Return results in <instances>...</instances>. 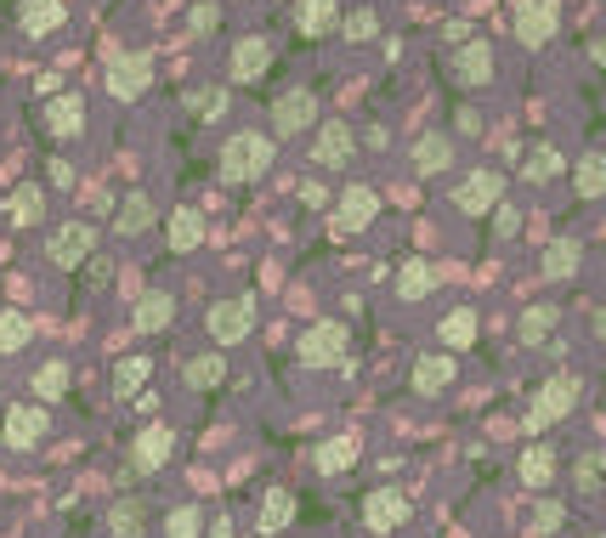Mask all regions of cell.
<instances>
[{
  "label": "cell",
  "instance_id": "6da1fadb",
  "mask_svg": "<svg viewBox=\"0 0 606 538\" xmlns=\"http://www.w3.org/2000/svg\"><path fill=\"white\" fill-rule=\"evenodd\" d=\"M273 171V142L261 137V130H239V137L221 142V159H216V176L227 187H244V182H261Z\"/></svg>",
  "mask_w": 606,
  "mask_h": 538
},
{
  "label": "cell",
  "instance_id": "7a4b0ae2",
  "mask_svg": "<svg viewBox=\"0 0 606 538\" xmlns=\"http://www.w3.org/2000/svg\"><path fill=\"white\" fill-rule=\"evenodd\" d=\"M572 409H579V380H572V375H550L545 386L533 391V402H527V431H545L561 414H572Z\"/></svg>",
  "mask_w": 606,
  "mask_h": 538
},
{
  "label": "cell",
  "instance_id": "3957f363",
  "mask_svg": "<svg viewBox=\"0 0 606 538\" xmlns=\"http://www.w3.org/2000/svg\"><path fill=\"white\" fill-rule=\"evenodd\" d=\"M250 323H255V300H250V295L216 300L210 318H205V329H210V341H216V346H239L244 334H250Z\"/></svg>",
  "mask_w": 606,
  "mask_h": 538
},
{
  "label": "cell",
  "instance_id": "277c9868",
  "mask_svg": "<svg viewBox=\"0 0 606 538\" xmlns=\"http://www.w3.org/2000/svg\"><path fill=\"white\" fill-rule=\"evenodd\" d=\"M346 352H352L346 323H312L307 334H300V363H307V368H334Z\"/></svg>",
  "mask_w": 606,
  "mask_h": 538
},
{
  "label": "cell",
  "instance_id": "5b68a950",
  "mask_svg": "<svg viewBox=\"0 0 606 538\" xmlns=\"http://www.w3.org/2000/svg\"><path fill=\"white\" fill-rule=\"evenodd\" d=\"M153 85V57L148 51H125L108 62V96H119V103H130V96H142Z\"/></svg>",
  "mask_w": 606,
  "mask_h": 538
},
{
  "label": "cell",
  "instance_id": "8992f818",
  "mask_svg": "<svg viewBox=\"0 0 606 538\" xmlns=\"http://www.w3.org/2000/svg\"><path fill=\"white\" fill-rule=\"evenodd\" d=\"M448 80H454L459 91H482V85L493 80V51H488V41H465V46L448 57Z\"/></svg>",
  "mask_w": 606,
  "mask_h": 538
},
{
  "label": "cell",
  "instance_id": "52a82bcc",
  "mask_svg": "<svg viewBox=\"0 0 606 538\" xmlns=\"http://www.w3.org/2000/svg\"><path fill=\"white\" fill-rule=\"evenodd\" d=\"M454 205H459L465 216L499 210V205H504V176H499V171H470V176L459 182V193H454Z\"/></svg>",
  "mask_w": 606,
  "mask_h": 538
},
{
  "label": "cell",
  "instance_id": "ba28073f",
  "mask_svg": "<svg viewBox=\"0 0 606 538\" xmlns=\"http://www.w3.org/2000/svg\"><path fill=\"white\" fill-rule=\"evenodd\" d=\"M91 250H96V227H85V221H62L46 239L52 266H80V261H91Z\"/></svg>",
  "mask_w": 606,
  "mask_h": 538
},
{
  "label": "cell",
  "instance_id": "9c48e42d",
  "mask_svg": "<svg viewBox=\"0 0 606 538\" xmlns=\"http://www.w3.org/2000/svg\"><path fill=\"white\" fill-rule=\"evenodd\" d=\"M556 28H561V12L550 7V0H522V12H516V41H522L527 51L550 46Z\"/></svg>",
  "mask_w": 606,
  "mask_h": 538
},
{
  "label": "cell",
  "instance_id": "30bf717a",
  "mask_svg": "<svg viewBox=\"0 0 606 538\" xmlns=\"http://www.w3.org/2000/svg\"><path fill=\"white\" fill-rule=\"evenodd\" d=\"M375 216H380V193H375V187H346L341 205H334L329 232H341V239H346V232H363Z\"/></svg>",
  "mask_w": 606,
  "mask_h": 538
},
{
  "label": "cell",
  "instance_id": "8fae6325",
  "mask_svg": "<svg viewBox=\"0 0 606 538\" xmlns=\"http://www.w3.org/2000/svg\"><path fill=\"white\" fill-rule=\"evenodd\" d=\"M318 125V96L312 91H284L278 103H273V130L278 137H300V130H312Z\"/></svg>",
  "mask_w": 606,
  "mask_h": 538
},
{
  "label": "cell",
  "instance_id": "7c38bea8",
  "mask_svg": "<svg viewBox=\"0 0 606 538\" xmlns=\"http://www.w3.org/2000/svg\"><path fill=\"white\" fill-rule=\"evenodd\" d=\"M402 522H409V499H402L397 488H375L363 499V527L368 533H397Z\"/></svg>",
  "mask_w": 606,
  "mask_h": 538
},
{
  "label": "cell",
  "instance_id": "4fadbf2b",
  "mask_svg": "<svg viewBox=\"0 0 606 538\" xmlns=\"http://www.w3.org/2000/svg\"><path fill=\"white\" fill-rule=\"evenodd\" d=\"M46 431H52V420L35 409V402H18V409H7V448L28 454L35 443H46Z\"/></svg>",
  "mask_w": 606,
  "mask_h": 538
},
{
  "label": "cell",
  "instance_id": "5bb4252c",
  "mask_svg": "<svg viewBox=\"0 0 606 538\" xmlns=\"http://www.w3.org/2000/svg\"><path fill=\"white\" fill-rule=\"evenodd\" d=\"M171 448H176L171 425H142V431H137V443H130V465H137L142 477H153V470L171 459Z\"/></svg>",
  "mask_w": 606,
  "mask_h": 538
},
{
  "label": "cell",
  "instance_id": "9a60e30c",
  "mask_svg": "<svg viewBox=\"0 0 606 538\" xmlns=\"http://www.w3.org/2000/svg\"><path fill=\"white\" fill-rule=\"evenodd\" d=\"M153 221H159V205H153L148 193H125L119 198V210H114V232H119V239H137V232H148Z\"/></svg>",
  "mask_w": 606,
  "mask_h": 538
},
{
  "label": "cell",
  "instance_id": "2e32d148",
  "mask_svg": "<svg viewBox=\"0 0 606 538\" xmlns=\"http://www.w3.org/2000/svg\"><path fill=\"white\" fill-rule=\"evenodd\" d=\"M312 159L329 164V171H334V164H346L352 159V125L346 119H323L318 125V142H312Z\"/></svg>",
  "mask_w": 606,
  "mask_h": 538
},
{
  "label": "cell",
  "instance_id": "e0dca14e",
  "mask_svg": "<svg viewBox=\"0 0 606 538\" xmlns=\"http://www.w3.org/2000/svg\"><path fill=\"white\" fill-rule=\"evenodd\" d=\"M171 318H176V300L164 295V289H148L137 300V312H130V329H137V334H159V329H171Z\"/></svg>",
  "mask_w": 606,
  "mask_h": 538
},
{
  "label": "cell",
  "instance_id": "ac0fdd59",
  "mask_svg": "<svg viewBox=\"0 0 606 538\" xmlns=\"http://www.w3.org/2000/svg\"><path fill=\"white\" fill-rule=\"evenodd\" d=\"M266 69H273V41L250 35V41L232 46V80H261Z\"/></svg>",
  "mask_w": 606,
  "mask_h": 538
},
{
  "label": "cell",
  "instance_id": "d6986e66",
  "mask_svg": "<svg viewBox=\"0 0 606 538\" xmlns=\"http://www.w3.org/2000/svg\"><path fill=\"white\" fill-rule=\"evenodd\" d=\"M448 380H454V357H448V352H425V357L414 363V391H420V397H443Z\"/></svg>",
  "mask_w": 606,
  "mask_h": 538
},
{
  "label": "cell",
  "instance_id": "ffe728a7",
  "mask_svg": "<svg viewBox=\"0 0 606 538\" xmlns=\"http://www.w3.org/2000/svg\"><path fill=\"white\" fill-rule=\"evenodd\" d=\"M41 119H46L52 137H80V130H85V103H80V96H52Z\"/></svg>",
  "mask_w": 606,
  "mask_h": 538
},
{
  "label": "cell",
  "instance_id": "44dd1931",
  "mask_svg": "<svg viewBox=\"0 0 606 538\" xmlns=\"http://www.w3.org/2000/svg\"><path fill=\"white\" fill-rule=\"evenodd\" d=\"M579 261H584L579 239H550V244H545V255H538V266H545V278H550V284L572 278V273H579Z\"/></svg>",
  "mask_w": 606,
  "mask_h": 538
},
{
  "label": "cell",
  "instance_id": "7402d4cb",
  "mask_svg": "<svg viewBox=\"0 0 606 538\" xmlns=\"http://www.w3.org/2000/svg\"><path fill=\"white\" fill-rule=\"evenodd\" d=\"M62 18H69V7H62V0H23V35H52V28H62Z\"/></svg>",
  "mask_w": 606,
  "mask_h": 538
},
{
  "label": "cell",
  "instance_id": "603a6c76",
  "mask_svg": "<svg viewBox=\"0 0 606 538\" xmlns=\"http://www.w3.org/2000/svg\"><path fill=\"white\" fill-rule=\"evenodd\" d=\"M341 23V7L334 0H295V28L300 35H329Z\"/></svg>",
  "mask_w": 606,
  "mask_h": 538
},
{
  "label": "cell",
  "instance_id": "cb8c5ba5",
  "mask_svg": "<svg viewBox=\"0 0 606 538\" xmlns=\"http://www.w3.org/2000/svg\"><path fill=\"white\" fill-rule=\"evenodd\" d=\"M295 522V493L289 488H266L261 493V533H284Z\"/></svg>",
  "mask_w": 606,
  "mask_h": 538
},
{
  "label": "cell",
  "instance_id": "d4e9b609",
  "mask_svg": "<svg viewBox=\"0 0 606 538\" xmlns=\"http://www.w3.org/2000/svg\"><path fill=\"white\" fill-rule=\"evenodd\" d=\"M431 289H436L431 261H402V266H397V300H425Z\"/></svg>",
  "mask_w": 606,
  "mask_h": 538
},
{
  "label": "cell",
  "instance_id": "484cf974",
  "mask_svg": "<svg viewBox=\"0 0 606 538\" xmlns=\"http://www.w3.org/2000/svg\"><path fill=\"white\" fill-rule=\"evenodd\" d=\"M198 244H205V216H198L193 205H182V210L171 216V250L187 255V250H198Z\"/></svg>",
  "mask_w": 606,
  "mask_h": 538
},
{
  "label": "cell",
  "instance_id": "4316f807",
  "mask_svg": "<svg viewBox=\"0 0 606 538\" xmlns=\"http://www.w3.org/2000/svg\"><path fill=\"white\" fill-rule=\"evenodd\" d=\"M448 164H454L448 137H420V142H414V171H420V176H443Z\"/></svg>",
  "mask_w": 606,
  "mask_h": 538
},
{
  "label": "cell",
  "instance_id": "83f0119b",
  "mask_svg": "<svg viewBox=\"0 0 606 538\" xmlns=\"http://www.w3.org/2000/svg\"><path fill=\"white\" fill-rule=\"evenodd\" d=\"M443 346H448V352L477 346V312H470V307H454V312L443 318Z\"/></svg>",
  "mask_w": 606,
  "mask_h": 538
},
{
  "label": "cell",
  "instance_id": "f1b7e54d",
  "mask_svg": "<svg viewBox=\"0 0 606 538\" xmlns=\"http://www.w3.org/2000/svg\"><path fill=\"white\" fill-rule=\"evenodd\" d=\"M522 171H527V182H556V176L567 171V159H561L550 142H533V153L522 159Z\"/></svg>",
  "mask_w": 606,
  "mask_h": 538
},
{
  "label": "cell",
  "instance_id": "f546056e",
  "mask_svg": "<svg viewBox=\"0 0 606 538\" xmlns=\"http://www.w3.org/2000/svg\"><path fill=\"white\" fill-rule=\"evenodd\" d=\"M57 397H69V363H41L35 368V402H57Z\"/></svg>",
  "mask_w": 606,
  "mask_h": 538
},
{
  "label": "cell",
  "instance_id": "4dcf8cb0",
  "mask_svg": "<svg viewBox=\"0 0 606 538\" xmlns=\"http://www.w3.org/2000/svg\"><path fill=\"white\" fill-rule=\"evenodd\" d=\"M28 341H35V323H28L23 312H0V357L23 352Z\"/></svg>",
  "mask_w": 606,
  "mask_h": 538
},
{
  "label": "cell",
  "instance_id": "1f68e13d",
  "mask_svg": "<svg viewBox=\"0 0 606 538\" xmlns=\"http://www.w3.org/2000/svg\"><path fill=\"white\" fill-rule=\"evenodd\" d=\"M352 459H357L352 436H334V443L318 448V470H323V477H341V470H352Z\"/></svg>",
  "mask_w": 606,
  "mask_h": 538
},
{
  "label": "cell",
  "instance_id": "d6a6232c",
  "mask_svg": "<svg viewBox=\"0 0 606 538\" xmlns=\"http://www.w3.org/2000/svg\"><path fill=\"white\" fill-rule=\"evenodd\" d=\"M516 470H522V482H527V488H545V482L556 477V454H550V448H527Z\"/></svg>",
  "mask_w": 606,
  "mask_h": 538
},
{
  "label": "cell",
  "instance_id": "836d02e7",
  "mask_svg": "<svg viewBox=\"0 0 606 538\" xmlns=\"http://www.w3.org/2000/svg\"><path fill=\"white\" fill-rule=\"evenodd\" d=\"M572 176H579V193H584V198H601V193H606V153H584Z\"/></svg>",
  "mask_w": 606,
  "mask_h": 538
},
{
  "label": "cell",
  "instance_id": "e575fe53",
  "mask_svg": "<svg viewBox=\"0 0 606 538\" xmlns=\"http://www.w3.org/2000/svg\"><path fill=\"white\" fill-rule=\"evenodd\" d=\"M148 386V357H125L114 368V397H137Z\"/></svg>",
  "mask_w": 606,
  "mask_h": 538
},
{
  "label": "cell",
  "instance_id": "d590c367",
  "mask_svg": "<svg viewBox=\"0 0 606 538\" xmlns=\"http://www.w3.org/2000/svg\"><path fill=\"white\" fill-rule=\"evenodd\" d=\"M182 380H187L193 391H210V386H221V380H227V363H221V357H193Z\"/></svg>",
  "mask_w": 606,
  "mask_h": 538
},
{
  "label": "cell",
  "instance_id": "8d00e7d4",
  "mask_svg": "<svg viewBox=\"0 0 606 538\" xmlns=\"http://www.w3.org/2000/svg\"><path fill=\"white\" fill-rule=\"evenodd\" d=\"M41 216H46V193H41V187H18V193H12V221L35 227Z\"/></svg>",
  "mask_w": 606,
  "mask_h": 538
},
{
  "label": "cell",
  "instance_id": "74e56055",
  "mask_svg": "<svg viewBox=\"0 0 606 538\" xmlns=\"http://www.w3.org/2000/svg\"><path fill=\"white\" fill-rule=\"evenodd\" d=\"M108 533H119V538H137V533H142V504H137V499L114 504V511H108Z\"/></svg>",
  "mask_w": 606,
  "mask_h": 538
},
{
  "label": "cell",
  "instance_id": "f35d334b",
  "mask_svg": "<svg viewBox=\"0 0 606 538\" xmlns=\"http://www.w3.org/2000/svg\"><path fill=\"white\" fill-rule=\"evenodd\" d=\"M572 482H579V493H595L606 482V454H584L579 465H572Z\"/></svg>",
  "mask_w": 606,
  "mask_h": 538
},
{
  "label": "cell",
  "instance_id": "ab89813d",
  "mask_svg": "<svg viewBox=\"0 0 606 538\" xmlns=\"http://www.w3.org/2000/svg\"><path fill=\"white\" fill-rule=\"evenodd\" d=\"M550 329H556V307H533V312L522 318V341L538 346V341H550Z\"/></svg>",
  "mask_w": 606,
  "mask_h": 538
},
{
  "label": "cell",
  "instance_id": "60d3db41",
  "mask_svg": "<svg viewBox=\"0 0 606 538\" xmlns=\"http://www.w3.org/2000/svg\"><path fill=\"white\" fill-rule=\"evenodd\" d=\"M341 28H346V41H375V35H380V18L368 12V7H357V12L341 18Z\"/></svg>",
  "mask_w": 606,
  "mask_h": 538
},
{
  "label": "cell",
  "instance_id": "b9f144b4",
  "mask_svg": "<svg viewBox=\"0 0 606 538\" xmlns=\"http://www.w3.org/2000/svg\"><path fill=\"white\" fill-rule=\"evenodd\" d=\"M561 527H567V511H561L556 499H538V504H533V533L550 538V533H561Z\"/></svg>",
  "mask_w": 606,
  "mask_h": 538
},
{
  "label": "cell",
  "instance_id": "7bdbcfd3",
  "mask_svg": "<svg viewBox=\"0 0 606 538\" xmlns=\"http://www.w3.org/2000/svg\"><path fill=\"white\" fill-rule=\"evenodd\" d=\"M198 527H205V522H198V511H193V504H182V511H171V522H164V538H198Z\"/></svg>",
  "mask_w": 606,
  "mask_h": 538
},
{
  "label": "cell",
  "instance_id": "ee69618b",
  "mask_svg": "<svg viewBox=\"0 0 606 538\" xmlns=\"http://www.w3.org/2000/svg\"><path fill=\"white\" fill-rule=\"evenodd\" d=\"M187 23H193V35H210V28L221 23V12H216V7H193V18H187Z\"/></svg>",
  "mask_w": 606,
  "mask_h": 538
},
{
  "label": "cell",
  "instance_id": "f6af8a7d",
  "mask_svg": "<svg viewBox=\"0 0 606 538\" xmlns=\"http://www.w3.org/2000/svg\"><path fill=\"white\" fill-rule=\"evenodd\" d=\"M493 227L504 232V239H516V232H522V216H516L511 205H499V210H493Z\"/></svg>",
  "mask_w": 606,
  "mask_h": 538
},
{
  "label": "cell",
  "instance_id": "bcb514c9",
  "mask_svg": "<svg viewBox=\"0 0 606 538\" xmlns=\"http://www.w3.org/2000/svg\"><path fill=\"white\" fill-rule=\"evenodd\" d=\"M46 176H52V187H75V164H69V159H52Z\"/></svg>",
  "mask_w": 606,
  "mask_h": 538
},
{
  "label": "cell",
  "instance_id": "7dc6e473",
  "mask_svg": "<svg viewBox=\"0 0 606 538\" xmlns=\"http://www.w3.org/2000/svg\"><path fill=\"white\" fill-rule=\"evenodd\" d=\"M108 278H114V261H91V284H96V289H103Z\"/></svg>",
  "mask_w": 606,
  "mask_h": 538
},
{
  "label": "cell",
  "instance_id": "c3c4849f",
  "mask_svg": "<svg viewBox=\"0 0 606 538\" xmlns=\"http://www.w3.org/2000/svg\"><path fill=\"white\" fill-rule=\"evenodd\" d=\"M300 198H307V205H312V210H318V205H329V193H323L318 182H307V187H300Z\"/></svg>",
  "mask_w": 606,
  "mask_h": 538
},
{
  "label": "cell",
  "instance_id": "681fc988",
  "mask_svg": "<svg viewBox=\"0 0 606 538\" xmlns=\"http://www.w3.org/2000/svg\"><path fill=\"white\" fill-rule=\"evenodd\" d=\"M443 35H448V41H459V46H465V35H470V23H465V18H454V23H448V28H443Z\"/></svg>",
  "mask_w": 606,
  "mask_h": 538
},
{
  "label": "cell",
  "instance_id": "f907efd6",
  "mask_svg": "<svg viewBox=\"0 0 606 538\" xmlns=\"http://www.w3.org/2000/svg\"><path fill=\"white\" fill-rule=\"evenodd\" d=\"M210 538H232V522H227V516H216V527H210Z\"/></svg>",
  "mask_w": 606,
  "mask_h": 538
},
{
  "label": "cell",
  "instance_id": "816d5d0a",
  "mask_svg": "<svg viewBox=\"0 0 606 538\" xmlns=\"http://www.w3.org/2000/svg\"><path fill=\"white\" fill-rule=\"evenodd\" d=\"M590 57H595V62H601V69H606V35H601V41L590 46Z\"/></svg>",
  "mask_w": 606,
  "mask_h": 538
},
{
  "label": "cell",
  "instance_id": "f5cc1de1",
  "mask_svg": "<svg viewBox=\"0 0 606 538\" xmlns=\"http://www.w3.org/2000/svg\"><path fill=\"white\" fill-rule=\"evenodd\" d=\"M595 334H601V341H606V307L595 312Z\"/></svg>",
  "mask_w": 606,
  "mask_h": 538
},
{
  "label": "cell",
  "instance_id": "db71d44e",
  "mask_svg": "<svg viewBox=\"0 0 606 538\" xmlns=\"http://www.w3.org/2000/svg\"><path fill=\"white\" fill-rule=\"evenodd\" d=\"M595 538H606V533H595Z\"/></svg>",
  "mask_w": 606,
  "mask_h": 538
}]
</instances>
